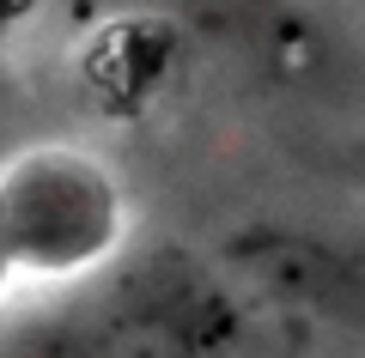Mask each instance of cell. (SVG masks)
I'll return each mask as SVG.
<instances>
[{
    "instance_id": "cell-5",
    "label": "cell",
    "mask_w": 365,
    "mask_h": 358,
    "mask_svg": "<svg viewBox=\"0 0 365 358\" xmlns=\"http://www.w3.org/2000/svg\"><path fill=\"white\" fill-rule=\"evenodd\" d=\"M0 358H110L104 334L91 328L86 310H37V316L13 322Z\"/></svg>"
},
{
    "instance_id": "cell-3",
    "label": "cell",
    "mask_w": 365,
    "mask_h": 358,
    "mask_svg": "<svg viewBox=\"0 0 365 358\" xmlns=\"http://www.w3.org/2000/svg\"><path fill=\"white\" fill-rule=\"evenodd\" d=\"M128 243V201L110 164L79 146H25L0 177L6 285H73L110 273Z\"/></svg>"
},
{
    "instance_id": "cell-1",
    "label": "cell",
    "mask_w": 365,
    "mask_h": 358,
    "mask_svg": "<svg viewBox=\"0 0 365 358\" xmlns=\"http://www.w3.org/2000/svg\"><path fill=\"white\" fill-rule=\"evenodd\" d=\"M73 25L86 19H158L177 31L201 73H225L274 103L304 110H353L365 98V55L335 37L317 6L304 0H55Z\"/></svg>"
},
{
    "instance_id": "cell-2",
    "label": "cell",
    "mask_w": 365,
    "mask_h": 358,
    "mask_svg": "<svg viewBox=\"0 0 365 358\" xmlns=\"http://www.w3.org/2000/svg\"><path fill=\"white\" fill-rule=\"evenodd\" d=\"M79 310L110 358H244L256 334V298L237 273L182 243L122 256Z\"/></svg>"
},
{
    "instance_id": "cell-4",
    "label": "cell",
    "mask_w": 365,
    "mask_h": 358,
    "mask_svg": "<svg viewBox=\"0 0 365 358\" xmlns=\"http://www.w3.org/2000/svg\"><path fill=\"white\" fill-rule=\"evenodd\" d=\"M220 261L256 304L323 322H365V256L311 225H280V219L237 225L220 243Z\"/></svg>"
}]
</instances>
